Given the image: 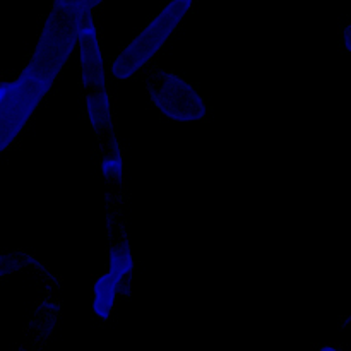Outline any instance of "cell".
<instances>
[{"label":"cell","mask_w":351,"mask_h":351,"mask_svg":"<svg viewBox=\"0 0 351 351\" xmlns=\"http://www.w3.org/2000/svg\"><path fill=\"white\" fill-rule=\"evenodd\" d=\"M117 287L113 285V281L110 280V276L99 278V281L96 283L95 290V308L98 312L99 317H106L110 314V308L113 305V295H115Z\"/></svg>","instance_id":"cell-1"}]
</instances>
